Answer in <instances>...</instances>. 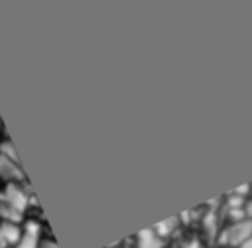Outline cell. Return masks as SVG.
Returning a JSON list of instances; mask_svg holds the SVG:
<instances>
[{
    "mask_svg": "<svg viewBox=\"0 0 252 248\" xmlns=\"http://www.w3.org/2000/svg\"><path fill=\"white\" fill-rule=\"evenodd\" d=\"M0 155L12 159V161H16V163H20V161H18V154H16V150H14V146H12V142H10L8 138H4V140L0 142Z\"/></svg>",
    "mask_w": 252,
    "mask_h": 248,
    "instance_id": "ba28073f",
    "label": "cell"
},
{
    "mask_svg": "<svg viewBox=\"0 0 252 248\" xmlns=\"http://www.w3.org/2000/svg\"><path fill=\"white\" fill-rule=\"evenodd\" d=\"M250 187H252V185H250ZM250 191H252V189H250Z\"/></svg>",
    "mask_w": 252,
    "mask_h": 248,
    "instance_id": "7c38bea8",
    "label": "cell"
},
{
    "mask_svg": "<svg viewBox=\"0 0 252 248\" xmlns=\"http://www.w3.org/2000/svg\"><path fill=\"white\" fill-rule=\"evenodd\" d=\"M22 230L24 228H20L18 222H0V248H14L22 236Z\"/></svg>",
    "mask_w": 252,
    "mask_h": 248,
    "instance_id": "3957f363",
    "label": "cell"
},
{
    "mask_svg": "<svg viewBox=\"0 0 252 248\" xmlns=\"http://www.w3.org/2000/svg\"><path fill=\"white\" fill-rule=\"evenodd\" d=\"M0 132H2V120H0Z\"/></svg>",
    "mask_w": 252,
    "mask_h": 248,
    "instance_id": "8fae6325",
    "label": "cell"
},
{
    "mask_svg": "<svg viewBox=\"0 0 252 248\" xmlns=\"http://www.w3.org/2000/svg\"><path fill=\"white\" fill-rule=\"evenodd\" d=\"M136 242H138V248H163L165 246V240L154 228H148V230L138 232Z\"/></svg>",
    "mask_w": 252,
    "mask_h": 248,
    "instance_id": "8992f818",
    "label": "cell"
},
{
    "mask_svg": "<svg viewBox=\"0 0 252 248\" xmlns=\"http://www.w3.org/2000/svg\"><path fill=\"white\" fill-rule=\"evenodd\" d=\"M0 201H4L8 207H12L14 211H18V213L22 215V213H24V209H26L28 197H26V193H24L18 185L8 183V185H6V189H4V193H2V197H0Z\"/></svg>",
    "mask_w": 252,
    "mask_h": 248,
    "instance_id": "7a4b0ae2",
    "label": "cell"
},
{
    "mask_svg": "<svg viewBox=\"0 0 252 248\" xmlns=\"http://www.w3.org/2000/svg\"><path fill=\"white\" fill-rule=\"evenodd\" d=\"M177 224H179V218L175 217V218H167V220H163V222H159L158 226H154V230L165 240L167 238V234L171 232V230H175L177 228Z\"/></svg>",
    "mask_w": 252,
    "mask_h": 248,
    "instance_id": "52a82bcc",
    "label": "cell"
},
{
    "mask_svg": "<svg viewBox=\"0 0 252 248\" xmlns=\"http://www.w3.org/2000/svg\"><path fill=\"white\" fill-rule=\"evenodd\" d=\"M240 248H252V236H250V238H248V240H246V242H244Z\"/></svg>",
    "mask_w": 252,
    "mask_h": 248,
    "instance_id": "30bf717a",
    "label": "cell"
},
{
    "mask_svg": "<svg viewBox=\"0 0 252 248\" xmlns=\"http://www.w3.org/2000/svg\"><path fill=\"white\" fill-rule=\"evenodd\" d=\"M37 246H39V226L37 222H28L14 248H37Z\"/></svg>",
    "mask_w": 252,
    "mask_h": 248,
    "instance_id": "277c9868",
    "label": "cell"
},
{
    "mask_svg": "<svg viewBox=\"0 0 252 248\" xmlns=\"http://www.w3.org/2000/svg\"><path fill=\"white\" fill-rule=\"evenodd\" d=\"M0 177L6 179V181H10V183L24 179V173H22L20 163H16V161H12V159L0 155Z\"/></svg>",
    "mask_w": 252,
    "mask_h": 248,
    "instance_id": "5b68a950",
    "label": "cell"
},
{
    "mask_svg": "<svg viewBox=\"0 0 252 248\" xmlns=\"http://www.w3.org/2000/svg\"><path fill=\"white\" fill-rule=\"evenodd\" d=\"M183 248H203V246H201V242H199L197 238H191V240H187V242L183 244Z\"/></svg>",
    "mask_w": 252,
    "mask_h": 248,
    "instance_id": "9c48e42d",
    "label": "cell"
},
{
    "mask_svg": "<svg viewBox=\"0 0 252 248\" xmlns=\"http://www.w3.org/2000/svg\"><path fill=\"white\" fill-rule=\"evenodd\" d=\"M222 238V244L226 248H236V246H242L250 236H252V218H242V220H236L232 222L230 226H226L220 234Z\"/></svg>",
    "mask_w": 252,
    "mask_h": 248,
    "instance_id": "6da1fadb",
    "label": "cell"
}]
</instances>
